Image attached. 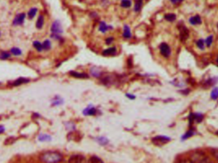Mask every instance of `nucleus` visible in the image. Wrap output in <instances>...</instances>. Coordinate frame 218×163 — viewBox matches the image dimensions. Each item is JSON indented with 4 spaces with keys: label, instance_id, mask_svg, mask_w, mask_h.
Here are the masks:
<instances>
[{
    "label": "nucleus",
    "instance_id": "37",
    "mask_svg": "<svg viewBox=\"0 0 218 163\" xmlns=\"http://www.w3.org/2000/svg\"><path fill=\"white\" fill-rule=\"evenodd\" d=\"M126 96H128V98H130V99H135V96H133V95H131V94H126Z\"/></svg>",
    "mask_w": 218,
    "mask_h": 163
},
{
    "label": "nucleus",
    "instance_id": "9",
    "mask_svg": "<svg viewBox=\"0 0 218 163\" xmlns=\"http://www.w3.org/2000/svg\"><path fill=\"white\" fill-rule=\"evenodd\" d=\"M189 22L191 25H199L202 24V19L199 15H196L195 16L191 17L189 19Z\"/></svg>",
    "mask_w": 218,
    "mask_h": 163
},
{
    "label": "nucleus",
    "instance_id": "11",
    "mask_svg": "<svg viewBox=\"0 0 218 163\" xmlns=\"http://www.w3.org/2000/svg\"><path fill=\"white\" fill-rule=\"evenodd\" d=\"M70 75L71 76H73V77L79 78V79H88V78H89V76H88V75L87 74L80 73L76 72V71H70Z\"/></svg>",
    "mask_w": 218,
    "mask_h": 163
},
{
    "label": "nucleus",
    "instance_id": "32",
    "mask_svg": "<svg viewBox=\"0 0 218 163\" xmlns=\"http://www.w3.org/2000/svg\"><path fill=\"white\" fill-rule=\"evenodd\" d=\"M113 41H114V38H112V37H109V38H108L106 40L105 42H106V45H110L111 43H112L113 42Z\"/></svg>",
    "mask_w": 218,
    "mask_h": 163
},
{
    "label": "nucleus",
    "instance_id": "35",
    "mask_svg": "<svg viewBox=\"0 0 218 163\" xmlns=\"http://www.w3.org/2000/svg\"><path fill=\"white\" fill-rule=\"evenodd\" d=\"M99 141H100V142H101L100 144H101V143H103V144H104V143H105V144H106V142H107V140H106V138H100Z\"/></svg>",
    "mask_w": 218,
    "mask_h": 163
},
{
    "label": "nucleus",
    "instance_id": "22",
    "mask_svg": "<svg viewBox=\"0 0 218 163\" xmlns=\"http://www.w3.org/2000/svg\"><path fill=\"white\" fill-rule=\"evenodd\" d=\"M131 0H122L121 3V6L123 8H129L131 6Z\"/></svg>",
    "mask_w": 218,
    "mask_h": 163
},
{
    "label": "nucleus",
    "instance_id": "39",
    "mask_svg": "<svg viewBox=\"0 0 218 163\" xmlns=\"http://www.w3.org/2000/svg\"><path fill=\"white\" fill-rule=\"evenodd\" d=\"M217 29H218V23H217Z\"/></svg>",
    "mask_w": 218,
    "mask_h": 163
},
{
    "label": "nucleus",
    "instance_id": "16",
    "mask_svg": "<svg viewBox=\"0 0 218 163\" xmlns=\"http://www.w3.org/2000/svg\"><path fill=\"white\" fill-rule=\"evenodd\" d=\"M109 29H110V26H109V25H106L105 22H100V26H99V31H100L104 33Z\"/></svg>",
    "mask_w": 218,
    "mask_h": 163
},
{
    "label": "nucleus",
    "instance_id": "7",
    "mask_svg": "<svg viewBox=\"0 0 218 163\" xmlns=\"http://www.w3.org/2000/svg\"><path fill=\"white\" fill-rule=\"evenodd\" d=\"M25 17H26V15H25L23 13L17 14L16 16L15 17V18L13 19V24L14 25H22L24 22Z\"/></svg>",
    "mask_w": 218,
    "mask_h": 163
},
{
    "label": "nucleus",
    "instance_id": "1",
    "mask_svg": "<svg viewBox=\"0 0 218 163\" xmlns=\"http://www.w3.org/2000/svg\"><path fill=\"white\" fill-rule=\"evenodd\" d=\"M62 159V155L55 152H47L40 157V159L45 163H58Z\"/></svg>",
    "mask_w": 218,
    "mask_h": 163
},
{
    "label": "nucleus",
    "instance_id": "21",
    "mask_svg": "<svg viewBox=\"0 0 218 163\" xmlns=\"http://www.w3.org/2000/svg\"><path fill=\"white\" fill-rule=\"evenodd\" d=\"M10 52L13 55L16 56H18V55H21L22 54V51L21 50L17 48V47H13L10 50Z\"/></svg>",
    "mask_w": 218,
    "mask_h": 163
},
{
    "label": "nucleus",
    "instance_id": "30",
    "mask_svg": "<svg viewBox=\"0 0 218 163\" xmlns=\"http://www.w3.org/2000/svg\"><path fill=\"white\" fill-rule=\"evenodd\" d=\"M91 74H92V75L95 76V77H98V76L100 75V71L97 68L93 67L91 70Z\"/></svg>",
    "mask_w": 218,
    "mask_h": 163
},
{
    "label": "nucleus",
    "instance_id": "19",
    "mask_svg": "<svg viewBox=\"0 0 218 163\" xmlns=\"http://www.w3.org/2000/svg\"><path fill=\"white\" fill-rule=\"evenodd\" d=\"M37 11H38V9L37 8H32L30 9L29 11L28 12V17L30 19H33L35 15H36V14L37 13Z\"/></svg>",
    "mask_w": 218,
    "mask_h": 163
},
{
    "label": "nucleus",
    "instance_id": "26",
    "mask_svg": "<svg viewBox=\"0 0 218 163\" xmlns=\"http://www.w3.org/2000/svg\"><path fill=\"white\" fill-rule=\"evenodd\" d=\"M10 57V54L7 52V51H3V52L0 53V59H1L5 60L8 59Z\"/></svg>",
    "mask_w": 218,
    "mask_h": 163
},
{
    "label": "nucleus",
    "instance_id": "15",
    "mask_svg": "<svg viewBox=\"0 0 218 163\" xmlns=\"http://www.w3.org/2000/svg\"><path fill=\"white\" fill-rule=\"evenodd\" d=\"M43 23H44V17L43 15H40V16L38 17L37 21L36 23V27L38 29H42L43 25Z\"/></svg>",
    "mask_w": 218,
    "mask_h": 163
},
{
    "label": "nucleus",
    "instance_id": "28",
    "mask_svg": "<svg viewBox=\"0 0 218 163\" xmlns=\"http://www.w3.org/2000/svg\"><path fill=\"white\" fill-rule=\"evenodd\" d=\"M38 140L41 141H49L51 140V138L50 136L47 135H41L39 136Z\"/></svg>",
    "mask_w": 218,
    "mask_h": 163
},
{
    "label": "nucleus",
    "instance_id": "36",
    "mask_svg": "<svg viewBox=\"0 0 218 163\" xmlns=\"http://www.w3.org/2000/svg\"><path fill=\"white\" fill-rule=\"evenodd\" d=\"M4 131V127L3 126H0V134L3 133Z\"/></svg>",
    "mask_w": 218,
    "mask_h": 163
},
{
    "label": "nucleus",
    "instance_id": "3",
    "mask_svg": "<svg viewBox=\"0 0 218 163\" xmlns=\"http://www.w3.org/2000/svg\"><path fill=\"white\" fill-rule=\"evenodd\" d=\"M178 28L180 33V39L182 42H184L189 38V29L186 28V26L183 23L181 22L178 24Z\"/></svg>",
    "mask_w": 218,
    "mask_h": 163
},
{
    "label": "nucleus",
    "instance_id": "20",
    "mask_svg": "<svg viewBox=\"0 0 218 163\" xmlns=\"http://www.w3.org/2000/svg\"><path fill=\"white\" fill-rule=\"evenodd\" d=\"M142 0H136L134 7L135 11L136 12H139L142 8Z\"/></svg>",
    "mask_w": 218,
    "mask_h": 163
},
{
    "label": "nucleus",
    "instance_id": "10",
    "mask_svg": "<svg viewBox=\"0 0 218 163\" xmlns=\"http://www.w3.org/2000/svg\"><path fill=\"white\" fill-rule=\"evenodd\" d=\"M116 52H117V50H116L115 47H110L104 50L102 52V55L105 56L114 55L116 54Z\"/></svg>",
    "mask_w": 218,
    "mask_h": 163
},
{
    "label": "nucleus",
    "instance_id": "6",
    "mask_svg": "<svg viewBox=\"0 0 218 163\" xmlns=\"http://www.w3.org/2000/svg\"><path fill=\"white\" fill-rule=\"evenodd\" d=\"M68 163H85V158L80 154H75L71 156Z\"/></svg>",
    "mask_w": 218,
    "mask_h": 163
},
{
    "label": "nucleus",
    "instance_id": "31",
    "mask_svg": "<svg viewBox=\"0 0 218 163\" xmlns=\"http://www.w3.org/2000/svg\"><path fill=\"white\" fill-rule=\"evenodd\" d=\"M212 154L213 156L215 157V159L218 161V149H213L212 151Z\"/></svg>",
    "mask_w": 218,
    "mask_h": 163
},
{
    "label": "nucleus",
    "instance_id": "24",
    "mask_svg": "<svg viewBox=\"0 0 218 163\" xmlns=\"http://www.w3.org/2000/svg\"><path fill=\"white\" fill-rule=\"evenodd\" d=\"M196 45L200 50L205 49V40L203 39H200L196 42Z\"/></svg>",
    "mask_w": 218,
    "mask_h": 163
},
{
    "label": "nucleus",
    "instance_id": "33",
    "mask_svg": "<svg viewBox=\"0 0 218 163\" xmlns=\"http://www.w3.org/2000/svg\"><path fill=\"white\" fill-rule=\"evenodd\" d=\"M170 1L173 4H178L183 1L184 0H170Z\"/></svg>",
    "mask_w": 218,
    "mask_h": 163
},
{
    "label": "nucleus",
    "instance_id": "18",
    "mask_svg": "<svg viewBox=\"0 0 218 163\" xmlns=\"http://www.w3.org/2000/svg\"><path fill=\"white\" fill-rule=\"evenodd\" d=\"M88 163H104L103 161L100 158L96 156H93L90 157Z\"/></svg>",
    "mask_w": 218,
    "mask_h": 163
},
{
    "label": "nucleus",
    "instance_id": "12",
    "mask_svg": "<svg viewBox=\"0 0 218 163\" xmlns=\"http://www.w3.org/2000/svg\"><path fill=\"white\" fill-rule=\"evenodd\" d=\"M29 80L28 79H27L21 77V78L18 79L16 81H14L13 82L12 84V85H13V86H18V85H20L23 84L28 83V82H29Z\"/></svg>",
    "mask_w": 218,
    "mask_h": 163
},
{
    "label": "nucleus",
    "instance_id": "25",
    "mask_svg": "<svg viewBox=\"0 0 218 163\" xmlns=\"http://www.w3.org/2000/svg\"><path fill=\"white\" fill-rule=\"evenodd\" d=\"M33 46H34V47L38 51V52H41V51L43 50L42 44L40 42H38V41H35V42H33Z\"/></svg>",
    "mask_w": 218,
    "mask_h": 163
},
{
    "label": "nucleus",
    "instance_id": "34",
    "mask_svg": "<svg viewBox=\"0 0 218 163\" xmlns=\"http://www.w3.org/2000/svg\"><path fill=\"white\" fill-rule=\"evenodd\" d=\"M179 163H193L190 160H187V159H184V160H182L181 161H180Z\"/></svg>",
    "mask_w": 218,
    "mask_h": 163
},
{
    "label": "nucleus",
    "instance_id": "5",
    "mask_svg": "<svg viewBox=\"0 0 218 163\" xmlns=\"http://www.w3.org/2000/svg\"><path fill=\"white\" fill-rule=\"evenodd\" d=\"M160 53L165 58H169L171 54V49L169 45L166 43H162L160 45Z\"/></svg>",
    "mask_w": 218,
    "mask_h": 163
},
{
    "label": "nucleus",
    "instance_id": "8",
    "mask_svg": "<svg viewBox=\"0 0 218 163\" xmlns=\"http://www.w3.org/2000/svg\"><path fill=\"white\" fill-rule=\"evenodd\" d=\"M170 140L169 137L166 136H156L153 140L155 144H164Z\"/></svg>",
    "mask_w": 218,
    "mask_h": 163
},
{
    "label": "nucleus",
    "instance_id": "38",
    "mask_svg": "<svg viewBox=\"0 0 218 163\" xmlns=\"http://www.w3.org/2000/svg\"><path fill=\"white\" fill-rule=\"evenodd\" d=\"M216 61H217V63H218V57H217V60H216Z\"/></svg>",
    "mask_w": 218,
    "mask_h": 163
},
{
    "label": "nucleus",
    "instance_id": "23",
    "mask_svg": "<svg viewBox=\"0 0 218 163\" xmlns=\"http://www.w3.org/2000/svg\"><path fill=\"white\" fill-rule=\"evenodd\" d=\"M42 46H43V50H49V49H50V48H51V43H50V42L49 40H46L43 42Z\"/></svg>",
    "mask_w": 218,
    "mask_h": 163
},
{
    "label": "nucleus",
    "instance_id": "17",
    "mask_svg": "<svg viewBox=\"0 0 218 163\" xmlns=\"http://www.w3.org/2000/svg\"><path fill=\"white\" fill-rule=\"evenodd\" d=\"M164 18L169 22H174L176 19V15L174 13H167L165 14Z\"/></svg>",
    "mask_w": 218,
    "mask_h": 163
},
{
    "label": "nucleus",
    "instance_id": "29",
    "mask_svg": "<svg viewBox=\"0 0 218 163\" xmlns=\"http://www.w3.org/2000/svg\"><path fill=\"white\" fill-rule=\"evenodd\" d=\"M212 42H213V36L212 35H210L209 37H208L206 38V40H205V43L207 47H210Z\"/></svg>",
    "mask_w": 218,
    "mask_h": 163
},
{
    "label": "nucleus",
    "instance_id": "13",
    "mask_svg": "<svg viewBox=\"0 0 218 163\" xmlns=\"http://www.w3.org/2000/svg\"><path fill=\"white\" fill-rule=\"evenodd\" d=\"M96 113V109L94 108V107H88L86 108L84 111H83V114L85 115H92L95 114Z\"/></svg>",
    "mask_w": 218,
    "mask_h": 163
},
{
    "label": "nucleus",
    "instance_id": "14",
    "mask_svg": "<svg viewBox=\"0 0 218 163\" xmlns=\"http://www.w3.org/2000/svg\"><path fill=\"white\" fill-rule=\"evenodd\" d=\"M123 37L125 38H130L131 37L130 28L127 25H125L124 26V33H123Z\"/></svg>",
    "mask_w": 218,
    "mask_h": 163
},
{
    "label": "nucleus",
    "instance_id": "4",
    "mask_svg": "<svg viewBox=\"0 0 218 163\" xmlns=\"http://www.w3.org/2000/svg\"><path fill=\"white\" fill-rule=\"evenodd\" d=\"M50 30L54 34H58L63 32L62 25L59 20H55L52 23Z\"/></svg>",
    "mask_w": 218,
    "mask_h": 163
},
{
    "label": "nucleus",
    "instance_id": "2",
    "mask_svg": "<svg viewBox=\"0 0 218 163\" xmlns=\"http://www.w3.org/2000/svg\"><path fill=\"white\" fill-rule=\"evenodd\" d=\"M193 163H209V160L206 156L201 152H195L191 156Z\"/></svg>",
    "mask_w": 218,
    "mask_h": 163
},
{
    "label": "nucleus",
    "instance_id": "27",
    "mask_svg": "<svg viewBox=\"0 0 218 163\" xmlns=\"http://www.w3.org/2000/svg\"><path fill=\"white\" fill-rule=\"evenodd\" d=\"M211 98L213 99H217L218 98V87H215L211 92Z\"/></svg>",
    "mask_w": 218,
    "mask_h": 163
}]
</instances>
